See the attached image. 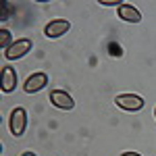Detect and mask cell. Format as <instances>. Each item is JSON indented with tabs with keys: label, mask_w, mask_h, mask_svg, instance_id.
<instances>
[{
	"label": "cell",
	"mask_w": 156,
	"mask_h": 156,
	"mask_svg": "<svg viewBox=\"0 0 156 156\" xmlns=\"http://www.w3.org/2000/svg\"><path fill=\"white\" fill-rule=\"evenodd\" d=\"M34 46V42L29 40V37H21V40H15V44H12L11 48L4 52V56L9 60H17V58H23L25 54L31 50Z\"/></svg>",
	"instance_id": "cell-3"
},
{
	"label": "cell",
	"mask_w": 156,
	"mask_h": 156,
	"mask_svg": "<svg viewBox=\"0 0 156 156\" xmlns=\"http://www.w3.org/2000/svg\"><path fill=\"white\" fill-rule=\"evenodd\" d=\"M50 102L56 108H60V110H71V108L75 106L73 98L69 96L67 92H62V90H52V92H50Z\"/></svg>",
	"instance_id": "cell-6"
},
{
	"label": "cell",
	"mask_w": 156,
	"mask_h": 156,
	"mask_svg": "<svg viewBox=\"0 0 156 156\" xmlns=\"http://www.w3.org/2000/svg\"><path fill=\"white\" fill-rule=\"evenodd\" d=\"M100 4H104V6H121V0H100Z\"/></svg>",
	"instance_id": "cell-10"
},
{
	"label": "cell",
	"mask_w": 156,
	"mask_h": 156,
	"mask_svg": "<svg viewBox=\"0 0 156 156\" xmlns=\"http://www.w3.org/2000/svg\"><path fill=\"white\" fill-rule=\"evenodd\" d=\"M69 27H71V23H69L67 19H52V21L46 23V27H44V36L50 37V40H56V37L65 36V34L69 31Z\"/></svg>",
	"instance_id": "cell-4"
},
{
	"label": "cell",
	"mask_w": 156,
	"mask_h": 156,
	"mask_svg": "<svg viewBox=\"0 0 156 156\" xmlns=\"http://www.w3.org/2000/svg\"><path fill=\"white\" fill-rule=\"evenodd\" d=\"M21 156H36V152H29V150H27V152H23Z\"/></svg>",
	"instance_id": "cell-12"
},
{
	"label": "cell",
	"mask_w": 156,
	"mask_h": 156,
	"mask_svg": "<svg viewBox=\"0 0 156 156\" xmlns=\"http://www.w3.org/2000/svg\"><path fill=\"white\" fill-rule=\"evenodd\" d=\"M12 44H15V42H12V34L9 31V29H2V31H0V48L6 52Z\"/></svg>",
	"instance_id": "cell-9"
},
{
	"label": "cell",
	"mask_w": 156,
	"mask_h": 156,
	"mask_svg": "<svg viewBox=\"0 0 156 156\" xmlns=\"http://www.w3.org/2000/svg\"><path fill=\"white\" fill-rule=\"evenodd\" d=\"M17 87V71L12 67H2V92L11 94Z\"/></svg>",
	"instance_id": "cell-8"
},
{
	"label": "cell",
	"mask_w": 156,
	"mask_h": 156,
	"mask_svg": "<svg viewBox=\"0 0 156 156\" xmlns=\"http://www.w3.org/2000/svg\"><path fill=\"white\" fill-rule=\"evenodd\" d=\"M121 156H142V154H140V152H123Z\"/></svg>",
	"instance_id": "cell-11"
},
{
	"label": "cell",
	"mask_w": 156,
	"mask_h": 156,
	"mask_svg": "<svg viewBox=\"0 0 156 156\" xmlns=\"http://www.w3.org/2000/svg\"><path fill=\"white\" fill-rule=\"evenodd\" d=\"M154 119H156V108H154Z\"/></svg>",
	"instance_id": "cell-13"
},
{
	"label": "cell",
	"mask_w": 156,
	"mask_h": 156,
	"mask_svg": "<svg viewBox=\"0 0 156 156\" xmlns=\"http://www.w3.org/2000/svg\"><path fill=\"white\" fill-rule=\"evenodd\" d=\"M9 129L15 137H21L25 135V129H27V110L23 106L12 108L11 117H9Z\"/></svg>",
	"instance_id": "cell-1"
},
{
	"label": "cell",
	"mask_w": 156,
	"mask_h": 156,
	"mask_svg": "<svg viewBox=\"0 0 156 156\" xmlns=\"http://www.w3.org/2000/svg\"><path fill=\"white\" fill-rule=\"evenodd\" d=\"M117 106L123 108V110H129V112H137V110H142L144 108V98L142 96H135V94H121L117 96Z\"/></svg>",
	"instance_id": "cell-2"
},
{
	"label": "cell",
	"mask_w": 156,
	"mask_h": 156,
	"mask_svg": "<svg viewBox=\"0 0 156 156\" xmlns=\"http://www.w3.org/2000/svg\"><path fill=\"white\" fill-rule=\"evenodd\" d=\"M46 83H48V75L42 71L34 73V75H29L27 79H25V94H36V92H40V90H44L46 87Z\"/></svg>",
	"instance_id": "cell-5"
},
{
	"label": "cell",
	"mask_w": 156,
	"mask_h": 156,
	"mask_svg": "<svg viewBox=\"0 0 156 156\" xmlns=\"http://www.w3.org/2000/svg\"><path fill=\"white\" fill-rule=\"evenodd\" d=\"M117 15H119V19L127 21V23H140L142 21V12L131 4H121L117 9Z\"/></svg>",
	"instance_id": "cell-7"
}]
</instances>
